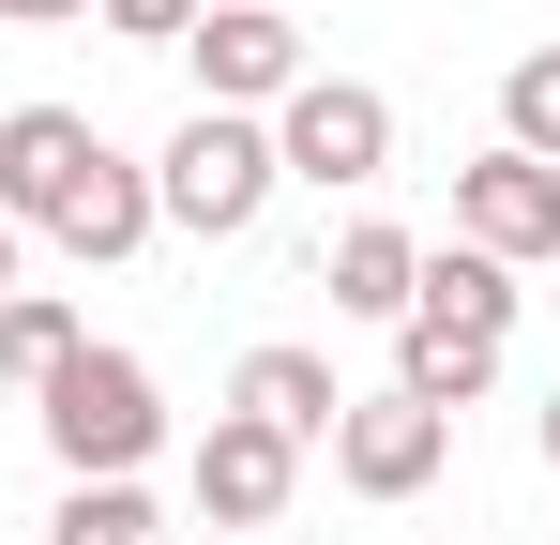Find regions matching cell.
<instances>
[{"instance_id":"16","label":"cell","mask_w":560,"mask_h":545,"mask_svg":"<svg viewBox=\"0 0 560 545\" xmlns=\"http://www.w3.org/2000/svg\"><path fill=\"white\" fill-rule=\"evenodd\" d=\"M500 152H530V167H560V46H530V61L500 77Z\"/></svg>"},{"instance_id":"2","label":"cell","mask_w":560,"mask_h":545,"mask_svg":"<svg viewBox=\"0 0 560 545\" xmlns=\"http://www.w3.org/2000/svg\"><path fill=\"white\" fill-rule=\"evenodd\" d=\"M273 121H228V106H197L183 137L152 152V228H183V243H243L258 212H273Z\"/></svg>"},{"instance_id":"11","label":"cell","mask_w":560,"mask_h":545,"mask_svg":"<svg viewBox=\"0 0 560 545\" xmlns=\"http://www.w3.org/2000/svg\"><path fill=\"white\" fill-rule=\"evenodd\" d=\"M409 272H424V243H409L394 212H364V228H334L318 288H334V318H409Z\"/></svg>"},{"instance_id":"17","label":"cell","mask_w":560,"mask_h":545,"mask_svg":"<svg viewBox=\"0 0 560 545\" xmlns=\"http://www.w3.org/2000/svg\"><path fill=\"white\" fill-rule=\"evenodd\" d=\"M92 15H106V31H121V46H183V31H197V15H212V0H92Z\"/></svg>"},{"instance_id":"4","label":"cell","mask_w":560,"mask_h":545,"mask_svg":"<svg viewBox=\"0 0 560 545\" xmlns=\"http://www.w3.org/2000/svg\"><path fill=\"white\" fill-rule=\"evenodd\" d=\"M197 61V106H228V121H273L288 91H303V15H273V0H212L183 31Z\"/></svg>"},{"instance_id":"14","label":"cell","mask_w":560,"mask_h":545,"mask_svg":"<svg viewBox=\"0 0 560 545\" xmlns=\"http://www.w3.org/2000/svg\"><path fill=\"white\" fill-rule=\"evenodd\" d=\"M61 363H77V303H61V288H15V303H0V379L46 394Z\"/></svg>"},{"instance_id":"6","label":"cell","mask_w":560,"mask_h":545,"mask_svg":"<svg viewBox=\"0 0 560 545\" xmlns=\"http://www.w3.org/2000/svg\"><path fill=\"white\" fill-rule=\"evenodd\" d=\"M318 454H334V485H349V500H424V485L455 469V425H440V409H409V394H349Z\"/></svg>"},{"instance_id":"5","label":"cell","mask_w":560,"mask_h":545,"mask_svg":"<svg viewBox=\"0 0 560 545\" xmlns=\"http://www.w3.org/2000/svg\"><path fill=\"white\" fill-rule=\"evenodd\" d=\"M92 167H106V137L77 106H0V228H15V243H46V228L92 197Z\"/></svg>"},{"instance_id":"8","label":"cell","mask_w":560,"mask_h":545,"mask_svg":"<svg viewBox=\"0 0 560 545\" xmlns=\"http://www.w3.org/2000/svg\"><path fill=\"white\" fill-rule=\"evenodd\" d=\"M288 485H303V440H273V425H243V409H212V440H197V469H183V500L212 515V531H273L288 515Z\"/></svg>"},{"instance_id":"20","label":"cell","mask_w":560,"mask_h":545,"mask_svg":"<svg viewBox=\"0 0 560 545\" xmlns=\"http://www.w3.org/2000/svg\"><path fill=\"white\" fill-rule=\"evenodd\" d=\"M15 258H31V243H15V228H0V303H15Z\"/></svg>"},{"instance_id":"19","label":"cell","mask_w":560,"mask_h":545,"mask_svg":"<svg viewBox=\"0 0 560 545\" xmlns=\"http://www.w3.org/2000/svg\"><path fill=\"white\" fill-rule=\"evenodd\" d=\"M530 440H546V469H560V394H546V409H530Z\"/></svg>"},{"instance_id":"10","label":"cell","mask_w":560,"mask_h":545,"mask_svg":"<svg viewBox=\"0 0 560 545\" xmlns=\"http://www.w3.org/2000/svg\"><path fill=\"white\" fill-rule=\"evenodd\" d=\"M515 303H530V288L500 258H469V243H424V272H409V318H424V334H469V349H515Z\"/></svg>"},{"instance_id":"21","label":"cell","mask_w":560,"mask_h":545,"mask_svg":"<svg viewBox=\"0 0 560 545\" xmlns=\"http://www.w3.org/2000/svg\"><path fill=\"white\" fill-rule=\"evenodd\" d=\"M273 15H303V0H273Z\"/></svg>"},{"instance_id":"12","label":"cell","mask_w":560,"mask_h":545,"mask_svg":"<svg viewBox=\"0 0 560 545\" xmlns=\"http://www.w3.org/2000/svg\"><path fill=\"white\" fill-rule=\"evenodd\" d=\"M46 243H61V258H77V272H106V258H137V243H152V167H137V152H106V167H92V197H77V212H61Z\"/></svg>"},{"instance_id":"7","label":"cell","mask_w":560,"mask_h":545,"mask_svg":"<svg viewBox=\"0 0 560 545\" xmlns=\"http://www.w3.org/2000/svg\"><path fill=\"white\" fill-rule=\"evenodd\" d=\"M455 243L500 258V272L560 258V167H530V152H469V167H455Z\"/></svg>"},{"instance_id":"1","label":"cell","mask_w":560,"mask_h":545,"mask_svg":"<svg viewBox=\"0 0 560 545\" xmlns=\"http://www.w3.org/2000/svg\"><path fill=\"white\" fill-rule=\"evenodd\" d=\"M31 409H46L61 485H137V469H152V440H167V379H152L137 349H106V334H77V363H61Z\"/></svg>"},{"instance_id":"13","label":"cell","mask_w":560,"mask_h":545,"mask_svg":"<svg viewBox=\"0 0 560 545\" xmlns=\"http://www.w3.org/2000/svg\"><path fill=\"white\" fill-rule=\"evenodd\" d=\"M485 379H500V349H469V334H424V318H394V394L409 409H485Z\"/></svg>"},{"instance_id":"18","label":"cell","mask_w":560,"mask_h":545,"mask_svg":"<svg viewBox=\"0 0 560 545\" xmlns=\"http://www.w3.org/2000/svg\"><path fill=\"white\" fill-rule=\"evenodd\" d=\"M0 15H15V31H61V15H92V0H0Z\"/></svg>"},{"instance_id":"9","label":"cell","mask_w":560,"mask_h":545,"mask_svg":"<svg viewBox=\"0 0 560 545\" xmlns=\"http://www.w3.org/2000/svg\"><path fill=\"white\" fill-rule=\"evenodd\" d=\"M228 409L318 454V440H334V409H349V379H334L318 349H288V334H273V349H243V363H228Z\"/></svg>"},{"instance_id":"3","label":"cell","mask_w":560,"mask_h":545,"mask_svg":"<svg viewBox=\"0 0 560 545\" xmlns=\"http://www.w3.org/2000/svg\"><path fill=\"white\" fill-rule=\"evenodd\" d=\"M273 167L318 182V197L394 182V91H364V77H303V91L273 106Z\"/></svg>"},{"instance_id":"15","label":"cell","mask_w":560,"mask_h":545,"mask_svg":"<svg viewBox=\"0 0 560 545\" xmlns=\"http://www.w3.org/2000/svg\"><path fill=\"white\" fill-rule=\"evenodd\" d=\"M167 515H152V485H61V515H46V545H152Z\"/></svg>"}]
</instances>
